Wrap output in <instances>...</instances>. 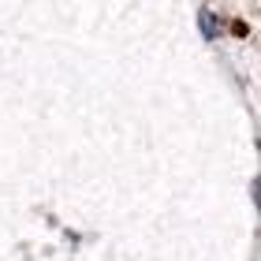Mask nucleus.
Wrapping results in <instances>:
<instances>
[{
  "label": "nucleus",
  "instance_id": "obj_1",
  "mask_svg": "<svg viewBox=\"0 0 261 261\" xmlns=\"http://www.w3.org/2000/svg\"><path fill=\"white\" fill-rule=\"evenodd\" d=\"M198 22H201V38L213 41V38H220V30H224V19H217V11L201 4L198 8Z\"/></svg>",
  "mask_w": 261,
  "mask_h": 261
},
{
  "label": "nucleus",
  "instance_id": "obj_2",
  "mask_svg": "<svg viewBox=\"0 0 261 261\" xmlns=\"http://www.w3.org/2000/svg\"><path fill=\"white\" fill-rule=\"evenodd\" d=\"M228 30L235 34V38H250V22H246V19H231Z\"/></svg>",
  "mask_w": 261,
  "mask_h": 261
},
{
  "label": "nucleus",
  "instance_id": "obj_3",
  "mask_svg": "<svg viewBox=\"0 0 261 261\" xmlns=\"http://www.w3.org/2000/svg\"><path fill=\"white\" fill-rule=\"evenodd\" d=\"M254 205L261 209V175H254Z\"/></svg>",
  "mask_w": 261,
  "mask_h": 261
}]
</instances>
